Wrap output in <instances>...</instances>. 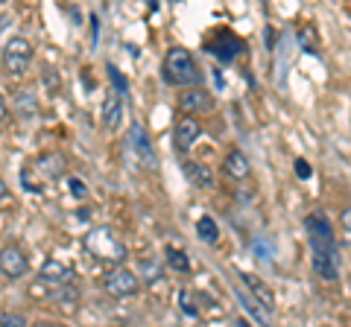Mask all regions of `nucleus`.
<instances>
[{"mask_svg":"<svg viewBox=\"0 0 351 327\" xmlns=\"http://www.w3.org/2000/svg\"><path fill=\"white\" fill-rule=\"evenodd\" d=\"M161 70H164V79L176 85V88H196L202 82L199 64L191 56V50H184V47H170L167 56H164Z\"/></svg>","mask_w":351,"mask_h":327,"instance_id":"obj_1","label":"nucleus"},{"mask_svg":"<svg viewBox=\"0 0 351 327\" xmlns=\"http://www.w3.org/2000/svg\"><path fill=\"white\" fill-rule=\"evenodd\" d=\"M85 248L94 257L100 260H112V263L120 266V260H126V246L120 243V237H114V231L108 225H97L88 231L85 237Z\"/></svg>","mask_w":351,"mask_h":327,"instance_id":"obj_2","label":"nucleus"},{"mask_svg":"<svg viewBox=\"0 0 351 327\" xmlns=\"http://www.w3.org/2000/svg\"><path fill=\"white\" fill-rule=\"evenodd\" d=\"M103 289L114 298H135L141 289V278H138V272H132L129 266L120 263L103 275Z\"/></svg>","mask_w":351,"mask_h":327,"instance_id":"obj_3","label":"nucleus"},{"mask_svg":"<svg viewBox=\"0 0 351 327\" xmlns=\"http://www.w3.org/2000/svg\"><path fill=\"white\" fill-rule=\"evenodd\" d=\"M32 64V44L24 36H12L3 47V70L9 76H24Z\"/></svg>","mask_w":351,"mask_h":327,"instance_id":"obj_4","label":"nucleus"},{"mask_svg":"<svg viewBox=\"0 0 351 327\" xmlns=\"http://www.w3.org/2000/svg\"><path fill=\"white\" fill-rule=\"evenodd\" d=\"M126 144H129V149H132V155H135V161H138L144 170L156 167V149H152V140H149V135H147V126H144V123H132V126H129Z\"/></svg>","mask_w":351,"mask_h":327,"instance_id":"obj_5","label":"nucleus"},{"mask_svg":"<svg viewBox=\"0 0 351 327\" xmlns=\"http://www.w3.org/2000/svg\"><path fill=\"white\" fill-rule=\"evenodd\" d=\"M199 135H202V126H199V120L196 117H191V114H182L179 120H176V126H173V146H176V152H191L193 149V144L199 140Z\"/></svg>","mask_w":351,"mask_h":327,"instance_id":"obj_6","label":"nucleus"},{"mask_svg":"<svg viewBox=\"0 0 351 327\" xmlns=\"http://www.w3.org/2000/svg\"><path fill=\"white\" fill-rule=\"evenodd\" d=\"M0 272H3V278H9V280L24 278L29 272V260L24 254V248L15 246V243H9V246L0 248Z\"/></svg>","mask_w":351,"mask_h":327,"instance_id":"obj_7","label":"nucleus"},{"mask_svg":"<svg viewBox=\"0 0 351 327\" xmlns=\"http://www.w3.org/2000/svg\"><path fill=\"white\" fill-rule=\"evenodd\" d=\"M179 108L184 114H196V112H211L214 108V96L208 88H202V85H196V88H184L179 94Z\"/></svg>","mask_w":351,"mask_h":327,"instance_id":"obj_8","label":"nucleus"},{"mask_svg":"<svg viewBox=\"0 0 351 327\" xmlns=\"http://www.w3.org/2000/svg\"><path fill=\"white\" fill-rule=\"evenodd\" d=\"M311 263L313 272L322 280H337L339 278V252H325V248H311Z\"/></svg>","mask_w":351,"mask_h":327,"instance_id":"obj_9","label":"nucleus"},{"mask_svg":"<svg viewBox=\"0 0 351 327\" xmlns=\"http://www.w3.org/2000/svg\"><path fill=\"white\" fill-rule=\"evenodd\" d=\"M240 280L246 283V289L252 292V298H255L263 310H267L272 315V310H276V296H272V289L263 283L258 275H252V272H240Z\"/></svg>","mask_w":351,"mask_h":327,"instance_id":"obj_10","label":"nucleus"},{"mask_svg":"<svg viewBox=\"0 0 351 327\" xmlns=\"http://www.w3.org/2000/svg\"><path fill=\"white\" fill-rule=\"evenodd\" d=\"M32 170L47 181H56L64 176V155H59V152H41L36 158V164H32Z\"/></svg>","mask_w":351,"mask_h":327,"instance_id":"obj_11","label":"nucleus"},{"mask_svg":"<svg viewBox=\"0 0 351 327\" xmlns=\"http://www.w3.org/2000/svg\"><path fill=\"white\" fill-rule=\"evenodd\" d=\"M100 117H103V126L108 129V132L120 129V123H123V96H120L117 91L106 94V100L100 105Z\"/></svg>","mask_w":351,"mask_h":327,"instance_id":"obj_12","label":"nucleus"},{"mask_svg":"<svg viewBox=\"0 0 351 327\" xmlns=\"http://www.w3.org/2000/svg\"><path fill=\"white\" fill-rule=\"evenodd\" d=\"M223 170H226V176H232V179H246L249 176V158H246V152H240V149H232L226 155V161H223Z\"/></svg>","mask_w":351,"mask_h":327,"instance_id":"obj_13","label":"nucleus"},{"mask_svg":"<svg viewBox=\"0 0 351 327\" xmlns=\"http://www.w3.org/2000/svg\"><path fill=\"white\" fill-rule=\"evenodd\" d=\"M184 176H188V181L193 184V187H214V172L211 167H205V164H196V161H188L184 164Z\"/></svg>","mask_w":351,"mask_h":327,"instance_id":"obj_14","label":"nucleus"},{"mask_svg":"<svg viewBox=\"0 0 351 327\" xmlns=\"http://www.w3.org/2000/svg\"><path fill=\"white\" fill-rule=\"evenodd\" d=\"M68 266L62 263V260H56V257H50V260H44V266H41V272H38V278L44 280V283H53V287H62L64 280H68Z\"/></svg>","mask_w":351,"mask_h":327,"instance_id":"obj_15","label":"nucleus"},{"mask_svg":"<svg viewBox=\"0 0 351 327\" xmlns=\"http://www.w3.org/2000/svg\"><path fill=\"white\" fill-rule=\"evenodd\" d=\"M12 108H15V114L24 117V120H32V117L38 114V103H36V96H32L29 91H18Z\"/></svg>","mask_w":351,"mask_h":327,"instance_id":"obj_16","label":"nucleus"},{"mask_svg":"<svg viewBox=\"0 0 351 327\" xmlns=\"http://www.w3.org/2000/svg\"><path fill=\"white\" fill-rule=\"evenodd\" d=\"M53 298H56V304L64 313H73L76 304H80V292H76V287H71V283H62V287H56V292H53Z\"/></svg>","mask_w":351,"mask_h":327,"instance_id":"obj_17","label":"nucleus"},{"mask_svg":"<svg viewBox=\"0 0 351 327\" xmlns=\"http://www.w3.org/2000/svg\"><path fill=\"white\" fill-rule=\"evenodd\" d=\"M138 278H141V283H158L164 278V269L158 260L144 257V260H138Z\"/></svg>","mask_w":351,"mask_h":327,"instance_id":"obj_18","label":"nucleus"},{"mask_svg":"<svg viewBox=\"0 0 351 327\" xmlns=\"http://www.w3.org/2000/svg\"><path fill=\"white\" fill-rule=\"evenodd\" d=\"M164 257H167V266L173 272H179V275H188V272H191V257L184 254L182 248L167 246V248H164Z\"/></svg>","mask_w":351,"mask_h":327,"instance_id":"obj_19","label":"nucleus"},{"mask_svg":"<svg viewBox=\"0 0 351 327\" xmlns=\"http://www.w3.org/2000/svg\"><path fill=\"white\" fill-rule=\"evenodd\" d=\"M196 234H199V239H202L205 246H217L219 228L214 222V216H199V222H196Z\"/></svg>","mask_w":351,"mask_h":327,"instance_id":"obj_20","label":"nucleus"},{"mask_svg":"<svg viewBox=\"0 0 351 327\" xmlns=\"http://www.w3.org/2000/svg\"><path fill=\"white\" fill-rule=\"evenodd\" d=\"M234 296H237V301L243 304V307H246V310H249L252 315H255V319H258V322H261L263 327H272V324H269V313L263 310V307H261V304H258L255 298H252V296H246L243 289H234Z\"/></svg>","mask_w":351,"mask_h":327,"instance_id":"obj_21","label":"nucleus"},{"mask_svg":"<svg viewBox=\"0 0 351 327\" xmlns=\"http://www.w3.org/2000/svg\"><path fill=\"white\" fill-rule=\"evenodd\" d=\"M179 307L184 315H199V301H196V296L191 289H182L179 292Z\"/></svg>","mask_w":351,"mask_h":327,"instance_id":"obj_22","label":"nucleus"},{"mask_svg":"<svg viewBox=\"0 0 351 327\" xmlns=\"http://www.w3.org/2000/svg\"><path fill=\"white\" fill-rule=\"evenodd\" d=\"M108 79H112V85L117 88V94H120V96H123V94L129 91V82L123 79V73L117 70V64H108Z\"/></svg>","mask_w":351,"mask_h":327,"instance_id":"obj_23","label":"nucleus"},{"mask_svg":"<svg viewBox=\"0 0 351 327\" xmlns=\"http://www.w3.org/2000/svg\"><path fill=\"white\" fill-rule=\"evenodd\" d=\"M68 190H71L73 199H85V196H88V184L82 179H76V176H68Z\"/></svg>","mask_w":351,"mask_h":327,"instance_id":"obj_24","label":"nucleus"},{"mask_svg":"<svg viewBox=\"0 0 351 327\" xmlns=\"http://www.w3.org/2000/svg\"><path fill=\"white\" fill-rule=\"evenodd\" d=\"M0 327H27V319L21 313H0Z\"/></svg>","mask_w":351,"mask_h":327,"instance_id":"obj_25","label":"nucleus"},{"mask_svg":"<svg viewBox=\"0 0 351 327\" xmlns=\"http://www.w3.org/2000/svg\"><path fill=\"white\" fill-rule=\"evenodd\" d=\"M295 176L299 179H311V164L304 158H295Z\"/></svg>","mask_w":351,"mask_h":327,"instance_id":"obj_26","label":"nucleus"},{"mask_svg":"<svg viewBox=\"0 0 351 327\" xmlns=\"http://www.w3.org/2000/svg\"><path fill=\"white\" fill-rule=\"evenodd\" d=\"M339 225H343V234L351 239V208H346L343 213H339Z\"/></svg>","mask_w":351,"mask_h":327,"instance_id":"obj_27","label":"nucleus"},{"mask_svg":"<svg viewBox=\"0 0 351 327\" xmlns=\"http://www.w3.org/2000/svg\"><path fill=\"white\" fill-rule=\"evenodd\" d=\"M299 38H302V44H304L307 53H313V50H316V44L311 41V29H302V36H299Z\"/></svg>","mask_w":351,"mask_h":327,"instance_id":"obj_28","label":"nucleus"},{"mask_svg":"<svg viewBox=\"0 0 351 327\" xmlns=\"http://www.w3.org/2000/svg\"><path fill=\"white\" fill-rule=\"evenodd\" d=\"M6 117H9V108H6L3 94H0V123H6Z\"/></svg>","mask_w":351,"mask_h":327,"instance_id":"obj_29","label":"nucleus"},{"mask_svg":"<svg viewBox=\"0 0 351 327\" xmlns=\"http://www.w3.org/2000/svg\"><path fill=\"white\" fill-rule=\"evenodd\" d=\"M6 196H9V187H6V181H3V179H0V202H3V199H6Z\"/></svg>","mask_w":351,"mask_h":327,"instance_id":"obj_30","label":"nucleus"},{"mask_svg":"<svg viewBox=\"0 0 351 327\" xmlns=\"http://www.w3.org/2000/svg\"><path fill=\"white\" fill-rule=\"evenodd\" d=\"M237 327H252V324H246V319H237Z\"/></svg>","mask_w":351,"mask_h":327,"instance_id":"obj_31","label":"nucleus"}]
</instances>
